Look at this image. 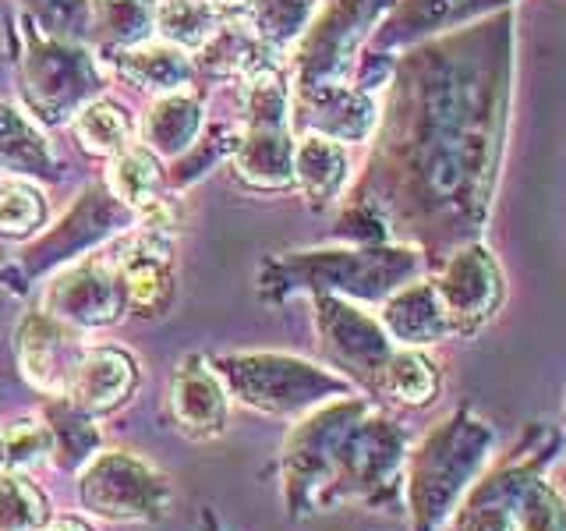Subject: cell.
Masks as SVG:
<instances>
[{"mask_svg": "<svg viewBox=\"0 0 566 531\" xmlns=\"http://www.w3.org/2000/svg\"><path fill=\"white\" fill-rule=\"evenodd\" d=\"M212 372L241 404L262 415H301L336 397L358 394L347 376L294 354H223L212 362Z\"/></svg>", "mask_w": 566, "mask_h": 531, "instance_id": "cell-5", "label": "cell"}, {"mask_svg": "<svg viewBox=\"0 0 566 531\" xmlns=\"http://www.w3.org/2000/svg\"><path fill=\"white\" fill-rule=\"evenodd\" d=\"M159 0H93V35L103 50H120L153 40Z\"/></svg>", "mask_w": 566, "mask_h": 531, "instance_id": "cell-27", "label": "cell"}, {"mask_svg": "<svg viewBox=\"0 0 566 531\" xmlns=\"http://www.w3.org/2000/svg\"><path fill=\"white\" fill-rule=\"evenodd\" d=\"M82 503L111 521H153L167 510V478L135 454H99L82 475Z\"/></svg>", "mask_w": 566, "mask_h": 531, "instance_id": "cell-8", "label": "cell"}, {"mask_svg": "<svg viewBox=\"0 0 566 531\" xmlns=\"http://www.w3.org/2000/svg\"><path fill=\"white\" fill-rule=\"evenodd\" d=\"M563 436H566V389H563Z\"/></svg>", "mask_w": 566, "mask_h": 531, "instance_id": "cell-36", "label": "cell"}, {"mask_svg": "<svg viewBox=\"0 0 566 531\" xmlns=\"http://www.w3.org/2000/svg\"><path fill=\"white\" fill-rule=\"evenodd\" d=\"M53 170L57 159L46 135L11 103H0V177H53Z\"/></svg>", "mask_w": 566, "mask_h": 531, "instance_id": "cell-24", "label": "cell"}, {"mask_svg": "<svg viewBox=\"0 0 566 531\" xmlns=\"http://www.w3.org/2000/svg\"><path fill=\"white\" fill-rule=\"evenodd\" d=\"M220 11H227V14H241V11H248L252 8V0H212Z\"/></svg>", "mask_w": 566, "mask_h": 531, "instance_id": "cell-34", "label": "cell"}, {"mask_svg": "<svg viewBox=\"0 0 566 531\" xmlns=\"http://www.w3.org/2000/svg\"><path fill=\"white\" fill-rule=\"evenodd\" d=\"M35 29L53 40L85 43L93 35V0H18Z\"/></svg>", "mask_w": 566, "mask_h": 531, "instance_id": "cell-30", "label": "cell"}, {"mask_svg": "<svg viewBox=\"0 0 566 531\" xmlns=\"http://www.w3.org/2000/svg\"><path fill=\"white\" fill-rule=\"evenodd\" d=\"M43 309L75 330L117 323L124 309H128V298H124V283L111 244H106V252L82 256L78 262H71L67 270L53 277L46 283Z\"/></svg>", "mask_w": 566, "mask_h": 531, "instance_id": "cell-9", "label": "cell"}, {"mask_svg": "<svg viewBox=\"0 0 566 531\" xmlns=\"http://www.w3.org/2000/svg\"><path fill=\"white\" fill-rule=\"evenodd\" d=\"M559 436L542 433V442H521L478 478L500 500L517 531H566V492L548 478Z\"/></svg>", "mask_w": 566, "mask_h": 531, "instance_id": "cell-6", "label": "cell"}, {"mask_svg": "<svg viewBox=\"0 0 566 531\" xmlns=\"http://www.w3.org/2000/svg\"><path fill=\"white\" fill-rule=\"evenodd\" d=\"M40 531H88L82 521H71V518H61V521H53V524H43Z\"/></svg>", "mask_w": 566, "mask_h": 531, "instance_id": "cell-35", "label": "cell"}, {"mask_svg": "<svg viewBox=\"0 0 566 531\" xmlns=\"http://www.w3.org/2000/svg\"><path fill=\"white\" fill-rule=\"evenodd\" d=\"M312 298H315V326L333 365L344 368L347 379H358L371 389L379 368L394 354V341L386 336L382 323L340 294H312Z\"/></svg>", "mask_w": 566, "mask_h": 531, "instance_id": "cell-11", "label": "cell"}, {"mask_svg": "<svg viewBox=\"0 0 566 531\" xmlns=\"http://www.w3.org/2000/svg\"><path fill=\"white\" fill-rule=\"evenodd\" d=\"M18 93L25 111L57 128L75 117L88 100L103 96V71L85 43L53 40L35 29L29 14H18Z\"/></svg>", "mask_w": 566, "mask_h": 531, "instance_id": "cell-4", "label": "cell"}, {"mask_svg": "<svg viewBox=\"0 0 566 531\" xmlns=\"http://www.w3.org/2000/svg\"><path fill=\"white\" fill-rule=\"evenodd\" d=\"M350 177V159L344 142L326 135H301L294 138V185L312 202H333Z\"/></svg>", "mask_w": 566, "mask_h": 531, "instance_id": "cell-21", "label": "cell"}, {"mask_svg": "<svg viewBox=\"0 0 566 531\" xmlns=\"http://www.w3.org/2000/svg\"><path fill=\"white\" fill-rule=\"evenodd\" d=\"M106 244L117 259L128 309L138 315H164L174 301V235L135 223Z\"/></svg>", "mask_w": 566, "mask_h": 531, "instance_id": "cell-13", "label": "cell"}, {"mask_svg": "<svg viewBox=\"0 0 566 531\" xmlns=\"http://www.w3.org/2000/svg\"><path fill=\"white\" fill-rule=\"evenodd\" d=\"M106 61L114 64L120 79H128L132 85L146 88L156 96H170V93H188V85L195 79V61L185 50H177L170 43H135V46H120V50H103Z\"/></svg>", "mask_w": 566, "mask_h": 531, "instance_id": "cell-19", "label": "cell"}, {"mask_svg": "<svg viewBox=\"0 0 566 531\" xmlns=\"http://www.w3.org/2000/svg\"><path fill=\"white\" fill-rule=\"evenodd\" d=\"M386 0H333V4L312 18V25L291 50V88L333 85L344 82L347 67L365 40L368 25H376Z\"/></svg>", "mask_w": 566, "mask_h": 531, "instance_id": "cell-7", "label": "cell"}, {"mask_svg": "<svg viewBox=\"0 0 566 531\" xmlns=\"http://www.w3.org/2000/svg\"><path fill=\"white\" fill-rule=\"evenodd\" d=\"M563 482H566V447H563Z\"/></svg>", "mask_w": 566, "mask_h": 531, "instance_id": "cell-37", "label": "cell"}, {"mask_svg": "<svg viewBox=\"0 0 566 531\" xmlns=\"http://www.w3.org/2000/svg\"><path fill=\"white\" fill-rule=\"evenodd\" d=\"M164 164H159V156L149 153L146 146H135L128 142L120 153L111 156V170H106V188H111L117 199L128 206L138 217H146L156 206H164Z\"/></svg>", "mask_w": 566, "mask_h": 531, "instance_id": "cell-22", "label": "cell"}, {"mask_svg": "<svg viewBox=\"0 0 566 531\" xmlns=\"http://www.w3.org/2000/svg\"><path fill=\"white\" fill-rule=\"evenodd\" d=\"M128 227H135V212L106 185H88L82 191L78 206H71L67 217L53 230H46V235L25 252L29 273H43L64 259H75L85 248L111 241Z\"/></svg>", "mask_w": 566, "mask_h": 531, "instance_id": "cell-12", "label": "cell"}, {"mask_svg": "<svg viewBox=\"0 0 566 531\" xmlns=\"http://www.w3.org/2000/svg\"><path fill=\"white\" fill-rule=\"evenodd\" d=\"M46 425L53 436V450H57L64 468H78L82 460L96 450V433H93V425H88L85 412L71 407L64 397H57V404H50Z\"/></svg>", "mask_w": 566, "mask_h": 531, "instance_id": "cell-32", "label": "cell"}, {"mask_svg": "<svg viewBox=\"0 0 566 531\" xmlns=\"http://www.w3.org/2000/svg\"><path fill=\"white\" fill-rule=\"evenodd\" d=\"M46 223V199L29 177H0V235L32 238Z\"/></svg>", "mask_w": 566, "mask_h": 531, "instance_id": "cell-29", "label": "cell"}, {"mask_svg": "<svg viewBox=\"0 0 566 531\" xmlns=\"http://www.w3.org/2000/svg\"><path fill=\"white\" fill-rule=\"evenodd\" d=\"M206 531H220V528H212V521L206 518Z\"/></svg>", "mask_w": 566, "mask_h": 531, "instance_id": "cell-38", "label": "cell"}, {"mask_svg": "<svg viewBox=\"0 0 566 531\" xmlns=\"http://www.w3.org/2000/svg\"><path fill=\"white\" fill-rule=\"evenodd\" d=\"M82 354L85 344L78 330L46 309L25 315L22 330H18V365H22L25 379L50 397L67 394V383L75 376Z\"/></svg>", "mask_w": 566, "mask_h": 531, "instance_id": "cell-15", "label": "cell"}, {"mask_svg": "<svg viewBox=\"0 0 566 531\" xmlns=\"http://www.w3.org/2000/svg\"><path fill=\"white\" fill-rule=\"evenodd\" d=\"M170 412L174 421L181 425V433H188L191 439H209L223 433L227 421L223 386L212 365H206L199 354H191V358L177 365L170 383Z\"/></svg>", "mask_w": 566, "mask_h": 531, "instance_id": "cell-16", "label": "cell"}, {"mask_svg": "<svg viewBox=\"0 0 566 531\" xmlns=\"http://www.w3.org/2000/svg\"><path fill=\"white\" fill-rule=\"evenodd\" d=\"M407 433L365 397H336L297 421L283 454L294 513L376 503L403 482Z\"/></svg>", "mask_w": 566, "mask_h": 531, "instance_id": "cell-1", "label": "cell"}, {"mask_svg": "<svg viewBox=\"0 0 566 531\" xmlns=\"http://www.w3.org/2000/svg\"><path fill=\"white\" fill-rule=\"evenodd\" d=\"M379 323L389 341H394V347H429L453 336L432 280H421V277L403 283V288H397L382 301Z\"/></svg>", "mask_w": 566, "mask_h": 531, "instance_id": "cell-17", "label": "cell"}, {"mask_svg": "<svg viewBox=\"0 0 566 531\" xmlns=\"http://www.w3.org/2000/svg\"><path fill=\"white\" fill-rule=\"evenodd\" d=\"M371 389L403 407H429L442 389V372L421 347H394Z\"/></svg>", "mask_w": 566, "mask_h": 531, "instance_id": "cell-23", "label": "cell"}, {"mask_svg": "<svg viewBox=\"0 0 566 531\" xmlns=\"http://www.w3.org/2000/svg\"><path fill=\"white\" fill-rule=\"evenodd\" d=\"M421 277L415 248L365 244L323 248V252H291L262 266V291L283 298L291 291L340 294L347 301H386L397 288Z\"/></svg>", "mask_w": 566, "mask_h": 531, "instance_id": "cell-3", "label": "cell"}, {"mask_svg": "<svg viewBox=\"0 0 566 531\" xmlns=\"http://www.w3.org/2000/svg\"><path fill=\"white\" fill-rule=\"evenodd\" d=\"M135 362L117 347H85L64 400L85 415H103L124 404L135 389Z\"/></svg>", "mask_w": 566, "mask_h": 531, "instance_id": "cell-18", "label": "cell"}, {"mask_svg": "<svg viewBox=\"0 0 566 531\" xmlns=\"http://www.w3.org/2000/svg\"><path fill=\"white\" fill-rule=\"evenodd\" d=\"M495 450H500V433L471 407H457L453 415L432 425L418 447L407 450L403 465L411 531L447 528L460 500L495 460Z\"/></svg>", "mask_w": 566, "mask_h": 531, "instance_id": "cell-2", "label": "cell"}, {"mask_svg": "<svg viewBox=\"0 0 566 531\" xmlns=\"http://www.w3.org/2000/svg\"><path fill=\"white\" fill-rule=\"evenodd\" d=\"M379 124V106L368 88L350 82L291 88V128L336 142H365Z\"/></svg>", "mask_w": 566, "mask_h": 531, "instance_id": "cell-14", "label": "cell"}, {"mask_svg": "<svg viewBox=\"0 0 566 531\" xmlns=\"http://www.w3.org/2000/svg\"><path fill=\"white\" fill-rule=\"evenodd\" d=\"M202 128H206V114L199 96L170 93L149 106L138 132H142V146L149 153H156L159 159H177L199 142Z\"/></svg>", "mask_w": 566, "mask_h": 531, "instance_id": "cell-20", "label": "cell"}, {"mask_svg": "<svg viewBox=\"0 0 566 531\" xmlns=\"http://www.w3.org/2000/svg\"><path fill=\"white\" fill-rule=\"evenodd\" d=\"M439 305L447 312L453 336H474L489 326L503 305V273L485 244H464L447 259L432 280Z\"/></svg>", "mask_w": 566, "mask_h": 531, "instance_id": "cell-10", "label": "cell"}, {"mask_svg": "<svg viewBox=\"0 0 566 531\" xmlns=\"http://www.w3.org/2000/svg\"><path fill=\"white\" fill-rule=\"evenodd\" d=\"M53 450V436H50V425L43 421H14L11 429L0 436V460L11 468V471H25L43 465Z\"/></svg>", "mask_w": 566, "mask_h": 531, "instance_id": "cell-33", "label": "cell"}, {"mask_svg": "<svg viewBox=\"0 0 566 531\" xmlns=\"http://www.w3.org/2000/svg\"><path fill=\"white\" fill-rule=\"evenodd\" d=\"M315 11L318 0H252V8L244 11V22L262 46H270L276 58L287 61L294 43L312 25Z\"/></svg>", "mask_w": 566, "mask_h": 531, "instance_id": "cell-25", "label": "cell"}, {"mask_svg": "<svg viewBox=\"0 0 566 531\" xmlns=\"http://www.w3.org/2000/svg\"><path fill=\"white\" fill-rule=\"evenodd\" d=\"M0 465H4V460H0Z\"/></svg>", "mask_w": 566, "mask_h": 531, "instance_id": "cell-39", "label": "cell"}, {"mask_svg": "<svg viewBox=\"0 0 566 531\" xmlns=\"http://www.w3.org/2000/svg\"><path fill=\"white\" fill-rule=\"evenodd\" d=\"M46 524V500L18 471L0 475V531H40Z\"/></svg>", "mask_w": 566, "mask_h": 531, "instance_id": "cell-31", "label": "cell"}, {"mask_svg": "<svg viewBox=\"0 0 566 531\" xmlns=\"http://www.w3.org/2000/svg\"><path fill=\"white\" fill-rule=\"evenodd\" d=\"M71 128H75L85 153L111 159L114 153H120L132 142L135 124H132V114L124 111L120 103L96 96V100H88L75 117H71Z\"/></svg>", "mask_w": 566, "mask_h": 531, "instance_id": "cell-28", "label": "cell"}, {"mask_svg": "<svg viewBox=\"0 0 566 531\" xmlns=\"http://www.w3.org/2000/svg\"><path fill=\"white\" fill-rule=\"evenodd\" d=\"M223 18H227V11H220L212 0H159L153 35L159 43H170L185 53H195L223 25Z\"/></svg>", "mask_w": 566, "mask_h": 531, "instance_id": "cell-26", "label": "cell"}]
</instances>
